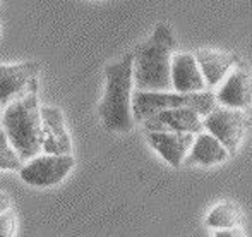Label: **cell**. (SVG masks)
Listing matches in <instances>:
<instances>
[{"label":"cell","instance_id":"obj_19","mask_svg":"<svg viewBox=\"0 0 252 237\" xmlns=\"http://www.w3.org/2000/svg\"><path fill=\"white\" fill-rule=\"evenodd\" d=\"M12 201H10V196L3 191H0V213H3L5 210H9Z\"/></svg>","mask_w":252,"mask_h":237},{"label":"cell","instance_id":"obj_7","mask_svg":"<svg viewBox=\"0 0 252 237\" xmlns=\"http://www.w3.org/2000/svg\"><path fill=\"white\" fill-rule=\"evenodd\" d=\"M216 102L228 108H247L252 103V72L246 66H233L221 81Z\"/></svg>","mask_w":252,"mask_h":237},{"label":"cell","instance_id":"obj_5","mask_svg":"<svg viewBox=\"0 0 252 237\" xmlns=\"http://www.w3.org/2000/svg\"><path fill=\"white\" fill-rule=\"evenodd\" d=\"M76 165L70 153H47L33 157L19 169L21 179L34 187H52L62 182Z\"/></svg>","mask_w":252,"mask_h":237},{"label":"cell","instance_id":"obj_16","mask_svg":"<svg viewBox=\"0 0 252 237\" xmlns=\"http://www.w3.org/2000/svg\"><path fill=\"white\" fill-rule=\"evenodd\" d=\"M23 167V160L12 148L5 131L0 127V170H19Z\"/></svg>","mask_w":252,"mask_h":237},{"label":"cell","instance_id":"obj_17","mask_svg":"<svg viewBox=\"0 0 252 237\" xmlns=\"http://www.w3.org/2000/svg\"><path fill=\"white\" fill-rule=\"evenodd\" d=\"M16 234V213L12 208L0 213V237H9Z\"/></svg>","mask_w":252,"mask_h":237},{"label":"cell","instance_id":"obj_8","mask_svg":"<svg viewBox=\"0 0 252 237\" xmlns=\"http://www.w3.org/2000/svg\"><path fill=\"white\" fill-rule=\"evenodd\" d=\"M40 62L24 60L17 64H0V105H7L10 100L19 97L28 84L38 79Z\"/></svg>","mask_w":252,"mask_h":237},{"label":"cell","instance_id":"obj_10","mask_svg":"<svg viewBox=\"0 0 252 237\" xmlns=\"http://www.w3.org/2000/svg\"><path fill=\"white\" fill-rule=\"evenodd\" d=\"M196 134L175 131H148V143L172 167H180L189 153Z\"/></svg>","mask_w":252,"mask_h":237},{"label":"cell","instance_id":"obj_13","mask_svg":"<svg viewBox=\"0 0 252 237\" xmlns=\"http://www.w3.org/2000/svg\"><path fill=\"white\" fill-rule=\"evenodd\" d=\"M228 157H230L228 150L213 134L202 133L201 131V133H197L194 136L192 146H190L184 164L211 167V165L223 164Z\"/></svg>","mask_w":252,"mask_h":237},{"label":"cell","instance_id":"obj_3","mask_svg":"<svg viewBox=\"0 0 252 237\" xmlns=\"http://www.w3.org/2000/svg\"><path fill=\"white\" fill-rule=\"evenodd\" d=\"M2 129L5 131L12 148L23 162L36 157L41 150V114L38 103V79H33L28 88L7 103L2 117Z\"/></svg>","mask_w":252,"mask_h":237},{"label":"cell","instance_id":"obj_14","mask_svg":"<svg viewBox=\"0 0 252 237\" xmlns=\"http://www.w3.org/2000/svg\"><path fill=\"white\" fill-rule=\"evenodd\" d=\"M197 60L202 76H204L206 86H218L226 74L235 66V57L225 52L216 50H197L194 54Z\"/></svg>","mask_w":252,"mask_h":237},{"label":"cell","instance_id":"obj_9","mask_svg":"<svg viewBox=\"0 0 252 237\" xmlns=\"http://www.w3.org/2000/svg\"><path fill=\"white\" fill-rule=\"evenodd\" d=\"M146 131H175V133H192L197 134L202 131L201 114L194 108L179 107L166 108L150 115L143 120Z\"/></svg>","mask_w":252,"mask_h":237},{"label":"cell","instance_id":"obj_18","mask_svg":"<svg viewBox=\"0 0 252 237\" xmlns=\"http://www.w3.org/2000/svg\"><path fill=\"white\" fill-rule=\"evenodd\" d=\"M242 232L237 231L235 227H230V229H220V232H215V237H240Z\"/></svg>","mask_w":252,"mask_h":237},{"label":"cell","instance_id":"obj_12","mask_svg":"<svg viewBox=\"0 0 252 237\" xmlns=\"http://www.w3.org/2000/svg\"><path fill=\"white\" fill-rule=\"evenodd\" d=\"M172 90L179 93H196L206 90V81L202 76L197 60L192 54H173L172 55Z\"/></svg>","mask_w":252,"mask_h":237},{"label":"cell","instance_id":"obj_1","mask_svg":"<svg viewBox=\"0 0 252 237\" xmlns=\"http://www.w3.org/2000/svg\"><path fill=\"white\" fill-rule=\"evenodd\" d=\"M177 40L166 24H158L146 41L132 52V77L137 90H172V55Z\"/></svg>","mask_w":252,"mask_h":237},{"label":"cell","instance_id":"obj_6","mask_svg":"<svg viewBox=\"0 0 252 237\" xmlns=\"http://www.w3.org/2000/svg\"><path fill=\"white\" fill-rule=\"evenodd\" d=\"M202 126L228 150V153H235L246 134V117L237 108L215 107L204 115Z\"/></svg>","mask_w":252,"mask_h":237},{"label":"cell","instance_id":"obj_15","mask_svg":"<svg viewBox=\"0 0 252 237\" xmlns=\"http://www.w3.org/2000/svg\"><path fill=\"white\" fill-rule=\"evenodd\" d=\"M240 222V210L233 203H220L206 217V225L211 229H230Z\"/></svg>","mask_w":252,"mask_h":237},{"label":"cell","instance_id":"obj_4","mask_svg":"<svg viewBox=\"0 0 252 237\" xmlns=\"http://www.w3.org/2000/svg\"><path fill=\"white\" fill-rule=\"evenodd\" d=\"M189 107L206 115L216 107L215 93L208 90L196 93H179V91H143L137 90L132 95V114L136 122H143L150 115L166 108Z\"/></svg>","mask_w":252,"mask_h":237},{"label":"cell","instance_id":"obj_11","mask_svg":"<svg viewBox=\"0 0 252 237\" xmlns=\"http://www.w3.org/2000/svg\"><path fill=\"white\" fill-rule=\"evenodd\" d=\"M41 114V150L45 153H70L72 141L65 127L60 108L40 107Z\"/></svg>","mask_w":252,"mask_h":237},{"label":"cell","instance_id":"obj_2","mask_svg":"<svg viewBox=\"0 0 252 237\" xmlns=\"http://www.w3.org/2000/svg\"><path fill=\"white\" fill-rule=\"evenodd\" d=\"M132 52L105 67V91L98 105V114L105 129L112 133L132 131Z\"/></svg>","mask_w":252,"mask_h":237}]
</instances>
